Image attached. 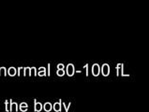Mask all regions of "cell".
I'll use <instances>...</instances> for the list:
<instances>
[{"instance_id":"obj_1","label":"cell","mask_w":149,"mask_h":112,"mask_svg":"<svg viewBox=\"0 0 149 112\" xmlns=\"http://www.w3.org/2000/svg\"><path fill=\"white\" fill-rule=\"evenodd\" d=\"M97 68H99V66H97V64H96V66H94V75H97V74H99V73L97 72Z\"/></svg>"}]
</instances>
